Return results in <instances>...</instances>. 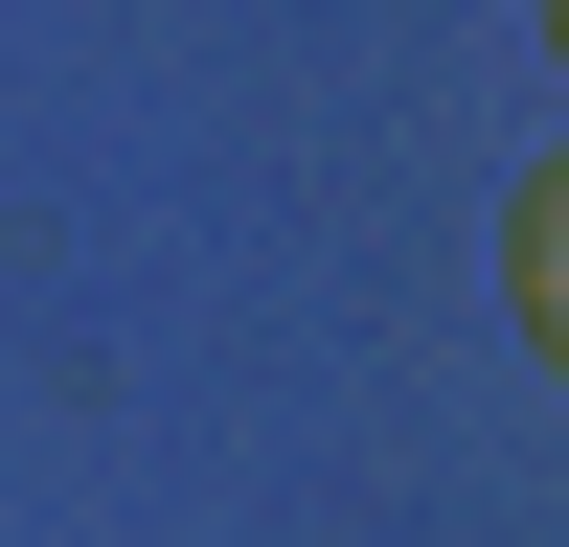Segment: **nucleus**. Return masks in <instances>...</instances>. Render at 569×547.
<instances>
[{"mask_svg": "<svg viewBox=\"0 0 569 547\" xmlns=\"http://www.w3.org/2000/svg\"><path fill=\"white\" fill-rule=\"evenodd\" d=\"M501 297H525V342L569 365V160H525V206H501Z\"/></svg>", "mask_w": 569, "mask_h": 547, "instance_id": "1", "label": "nucleus"}]
</instances>
